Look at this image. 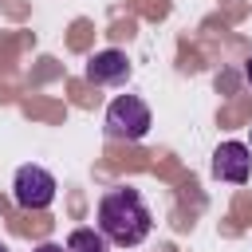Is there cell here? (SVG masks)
<instances>
[{
    "label": "cell",
    "instance_id": "5b68a950",
    "mask_svg": "<svg viewBox=\"0 0 252 252\" xmlns=\"http://www.w3.org/2000/svg\"><path fill=\"white\" fill-rule=\"evenodd\" d=\"M87 79L94 83V87H114V83H126L130 79V59H126V51H98V55H91L87 59Z\"/></svg>",
    "mask_w": 252,
    "mask_h": 252
},
{
    "label": "cell",
    "instance_id": "ba28073f",
    "mask_svg": "<svg viewBox=\"0 0 252 252\" xmlns=\"http://www.w3.org/2000/svg\"><path fill=\"white\" fill-rule=\"evenodd\" d=\"M244 75H248V83H252V59H248V63H244Z\"/></svg>",
    "mask_w": 252,
    "mask_h": 252
},
{
    "label": "cell",
    "instance_id": "6da1fadb",
    "mask_svg": "<svg viewBox=\"0 0 252 252\" xmlns=\"http://www.w3.org/2000/svg\"><path fill=\"white\" fill-rule=\"evenodd\" d=\"M98 228L110 244L134 248L150 236L154 217H150V205L142 201L138 189H106L98 197Z\"/></svg>",
    "mask_w": 252,
    "mask_h": 252
},
{
    "label": "cell",
    "instance_id": "8992f818",
    "mask_svg": "<svg viewBox=\"0 0 252 252\" xmlns=\"http://www.w3.org/2000/svg\"><path fill=\"white\" fill-rule=\"evenodd\" d=\"M67 252H110L102 228H75L67 236Z\"/></svg>",
    "mask_w": 252,
    "mask_h": 252
},
{
    "label": "cell",
    "instance_id": "9c48e42d",
    "mask_svg": "<svg viewBox=\"0 0 252 252\" xmlns=\"http://www.w3.org/2000/svg\"><path fill=\"white\" fill-rule=\"evenodd\" d=\"M0 252H8V244H0Z\"/></svg>",
    "mask_w": 252,
    "mask_h": 252
},
{
    "label": "cell",
    "instance_id": "277c9868",
    "mask_svg": "<svg viewBox=\"0 0 252 252\" xmlns=\"http://www.w3.org/2000/svg\"><path fill=\"white\" fill-rule=\"evenodd\" d=\"M248 173H252V150L244 142H220L217 154H213V177L232 181V185H244Z\"/></svg>",
    "mask_w": 252,
    "mask_h": 252
},
{
    "label": "cell",
    "instance_id": "3957f363",
    "mask_svg": "<svg viewBox=\"0 0 252 252\" xmlns=\"http://www.w3.org/2000/svg\"><path fill=\"white\" fill-rule=\"evenodd\" d=\"M12 197L20 209L28 213H39L55 201V177L43 169V165H20L16 177H12Z\"/></svg>",
    "mask_w": 252,
    "mask_h": 252
},
{
    "label": "cell",
    "instance_id": "7a4b0ae2",
    "mask_svg": "<svg viewBox=\"0 0 252 252\" xmlns=\"http://www.w3.org/2000/svg\"><path fill=\"white\" fill-rule=\"evenodd\" d=\"M106 134L122 142H142L150 134V106L138 94H118L106 106Z\"/></svg>",
    "mask_w": 252,
    "mask_h": 252
},
{
    "label": "cell",
    "instance_id": "52a82bcc",
    "mask_svg": "<svg viewBox=\"0 0 252 252\" xmlns=\"http://www.w3.org/2000/svg\"><path fill=\"white\" fill-rule=\"evenodd\" d=\"M35 252H67V244H39Z\"/></svg>",
    "mask_w": 252,
    "mask_h": 252
}]
</instances>
